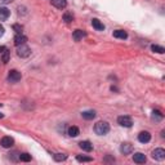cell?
Listing matches in <instances>:
<instances>
[{
	"label": "cell",
	"instance_id": "obj_1",
	"mask_svg": "<svg viewBox=\"0 0 165 165\" xmlns=\"http://www.w3.org/2000/svg\"><path fill=\"white\" fill-rule=\"evenodd\" d=\"M94 132L98 134V136H106V134L110 132V125L107 121H98L94 125Z\"/></svg>",
	"mask_w": 165,
	"mask_h": 165
},
{
	"label": "cell",
	"instance_id": "obj_2",
	"mask_svg": "<svg viewBox=\"0 0 165 165\" xmlns=\"http://www.w3.org/2000/svg\"><path fill=\"white\" fill-rule=\"evenodd\" d=\"M30 54H31V49H30V48H28L26 44L17 47V56H18V57H21V58H27V57H30Z\"/></svg>",
	"mask_w": 165,
	"mask_h": 165
},
{
	"label": "cell",
	"instance_id": "obj_3",
	"mask_svg": "<svg viewBox=\"0 0 165 165\" xmlns=\"http://www.w3.org/2000/svg\"><path fill=\"white\" fill-rule=\"evenodd\" d=\"M118 124L120 126H124V128H130L133 125V121L129 116H119L118 118Z\"/></svg>",
	"mask_w": 165,
	"mask_h": 165
},
{
	"label": "cell",
	"instance_id": "obj_4",
	"mask_svg": "<svg viewBox=\"0 0 165 165\" xmlns=\"http://www.w3.org/2000/svg\"><path fill=\"white\" fill-rule=\"evenodd\" d=\"M21 77H22L21 72L17 71V70H10L9 74H8V80L10 83H18V81L21 80Z\"/></svg>",
	"mask_w": 165,
	"mask_h": 165
},
{
	"label": "cell",
	"instance_id": "obj_5",
	"mask_svg": "<svg viewBox=\"0 0 165 165\" xmlns=\"http://www.w3.org/2000/svg\"><path fill=\"white\" fill-rule=\"evenodd\" d=\"M0 144H2L4 148H10L14 144V139L9 136H5L2 138V141H0Z\"/></svg>",
	"mask_w": 165,
	"mask_h": 165
},
{
	"label": "cell",
	"instance_id": "obj_6",
	"mask_svg": "<svg viewBox=\"0 0 165 165\" xmlns=\"http://www.w3.org/2000/svg\"><path fill=\"white\" fill-rule=\"evenodd\" d=\"M152 157L155 159V160H164L165 159V150L164 148H156L154 152H152Z\"/></svg>",
	"mask_w": 165,
	"mask_h": 165
},
{
	"label": "cell",
	"instance_id": "obj_7",
	"mask_svg": "<svg viewBox=\"0 0 165 165\" xmlns=\"http://www.w3.org/2000/svg\"><path fill=\"white\" fill-rule=\"evenodd\" d=\"M138 141L141 143H147L151 141V134L148 132H141L138 134Z\"/></svg>",
	"mask_w": 165,
	"mask_h": 165
},
{
	"label": "cell",
	"instance_id": "obj_8",
	"mask_svg": "<svg viewBox=\"0 0 165 165\" xmlns=\"http://www.w3.org/2000/svg\"><path fill=\"white\" fill-rule=\"evenodd\" d=\"M26 41H27V38H26L25 35L17 34V35L14 36V44H16V47H20V45L26 44Z\"/></svg>",
	"mask_w": 165,
	"mask_h": 165
},
{
	"label": "cell",
	"instance_id": "obj_9",
	"mask_svg": "<svg viewBox=\"0 0 165 165\" xmlns=\"http://www.w3.org/2000/svg\"><path fill=\"white\" fill-rule=\"evenodd\" d=\"M133 160L137 164H144L146 163V155L142 154V152H137V154L133 155Z\"/></svg>",
	"mask_w": 165,
	"mask_h": 165
},
{
	"label": "cell",
	"instance_id": "obj_10",
	"mask_svg": "<svg viewBox=\"0 0 165 165\" xmlns=\"http://www.w3.org/2000/svg\"><path fill=\"white\" fill-rule=\"evenodd\" d=\"M79 147H80L83 151H87V152H90L93 150V144H92L89 141H81L80 143H79Z\"/></svg>",
	"mask_w": 165,
	"mask_h": 165
},
{
	"label": "cell",
	"instance_id": "obj_11",
	"mask_svg": "<svg viewBox=\"0 0 165 165\" xmlns=\"http://www.w3.org/2000/svg\"><path fill=\"white\" fill-rule=\"evenodd\" d=\"M87 36V32L83 31V30H75L74 34H72V39H74L75 41H80L83 38H85Z\"/></svg>",
	"mask_w": 165,
	"mask_h": 165
},
{
	"label": "cell",
	"instance_id": "obj_12",
	"mask_svg": "<svg viewBox=\"0 0 165 165\" xmlns=\"http://www.w3.org/2000/svg\"><path fill=\"white\" fill-rule=\"evenodd\" d=\"M51 3H52L53 7H56L57 9H65L67 7L66 0H51Z\"/></svg>",
	"mask_w": 165,
	"mask_h": 165
},
{
	"label": "cell",
	"instance_id": "obj_13",
	"mask_svg": "<svg viewBox=\"0 0 165 165\" xmlns=\"http://www.w3.org/2000/svg\"><path fill=\"white\" fill-rule=\"evenodd\" d=\"M120 151H121V154H124V155H129L133 151V146L130 143H123L120 146Z\"/></svg>",
	"mask_w": 165,
	"mask_h": 165
},
{
	"label": "cell",
	"instance_id": "obj_14",
	"mask_svg": "<svg viewBox=\"0 0 165 165\" xmlns=\"http://www.w3.org/2000/svg\"><path fill=\"white\" fill-rule=\"evenodd\" d=\"M92 26H93L97 31H103V30H105V25H103L98 18H93V20H92Z\"/></svg>",
	"mask_w": 165,
	"mask_h": 165
},
{
	"label": "cell",
	"instance_id": "obj_15",
	"mask_svg": "<svg viewBox=\"0 0 165 165\" xmlns=\"http://www.w3.org/2000/svg\"><path fill=\"white\" fill-rule=\"evenodd\" d=\"M10 16V10L5 7H0V20L2 21H7Z\"/></svg>",
	"mask_w": 165,
	"mask_h": 165
},
{
	"label": "cell",
	"instance_id": "obj_16",
	"mask_svg": "<svg viewBox=\"0 0 165 165\" xmlns=\"http://www.w3.org/2000/svg\"><path fill=\"white\" fill-rule=\"evenodd\" d=\"M96 111L94 110H88V111H84L83 114H81V116L85 119V120H93L94 118H96Z\"/></svg>",
	"mask_w": 165,
	"mask_h": 165
},
{
	"label": "cell",
	"instance_id": "obj_17",
	"mask_svg": "<svg viewBox=\"0 0 165 165\" xmlns=\"http://www.w3.org/2000/svg\"><path fill=\"white\" fill-rule=\"evenodd\" d=\"M67 134H69L70 137H77L79 134H80V130H79V128L72 125V126H69V129H67Z\"/></svg>",
	"mask_w": 165,
	"mask_h": 165
},
{
	"label": "cell",
	"instance_id": "obj_18",
	"mask_svg": "<svg viewBox=\"0 0 165 165\" xmlns=\"http://www.w3.org/2000/svg\"><path fill=\"white\" fill-rule=\"evenodd\" d=\"M114 38H118V39H126V38H128V34L124 31V30H115V31H114Z\"/></svg>",
	"mask_w": 165,
	"mask_h": 165
},
{
	"label": "cell",
	"instance_id": "obj_19",
	"mask_svg": "<svg viewBox=\"0 0 165 165\" xmlns=\"http://www.w3.org/2000/svg\"><path fill=\"white\" fill-rule=\"evenodd\" d=\"M9 57H10V52L8 49H5L2 53V61H3V63H8L9 62Z\"/></svg>",
	"mask_w": 165,
	"mask_h": 165
},
{
	"label": "cell",
	"instance_id": "obj_20",
	"mask_svg": "<svg viewBox=\"0 0 165 165\" xmlns=\"http://www.w3.org/2000/svg\"><path fill=\"white\" fill-rule=\"evenodd\" d=\"M72 20H74V14L71 13V12H65V14H63V21L66 23H70L72 22Z\"/></svg>",
	"mask_w": 165,
	"mask_h": 165
},
{
	"label": "cell",
	"instance_id": "obj_21",
	"mask_svg": "<svg viewBox=\"0 0 165 165\" xmlns=\"http://www.w3.org/2000/svg\"><path fill=\"white\" fill-rule=\"evenodd\" d=\"M151 49H152V52L159 53V54H164V53H165V49H164V48L160 47V45H156V44L151 45Z\"/></svg>",
	"mask_w": 165,
	"mask_h": 165
},
{
	"label": "cell",
	"instance_id": "obj_22",
	"mask_svg": "<svg viewBox=\"0 0 165 165\" xmlns=\"http://www.w3.org/2000/svg\"><path fill=\"white\" fill-rule=\"evenodd\" d=\"M76 159H77V161H80V163H89V161L93 160L92 157H89V156H83V155H77Z\"/></svg>",
	"mask_w": 165,
	"mask_h": 165
},
{
	"label": "cell",
	"instance_id": "obj_23",
	"mask_svg": "<svg viewBox=\"0 0 165 165\" xmlns=\"http://www.w3.org/2000/svg\"><path fill=\"white\" fill-rule=\"evenodd\" d=\"M152 119H155L157 121H160L163 119V114L159 111V110H155V111H152Z\"/></svg>",
	"mask_w": 165,
	"mask_h": 165
},
{
	"label": "cell",
	"instance_id": "obj_24",
	"mask_svg": "<svg viewBox=\"0 0 165 165\" xmlns=\"http://www.w3.org/2000/svg\"><path fill=\"white\" fill-rule=\"evenodd\" d=\"M18 159H20L21 161H25V163H27V161L31 160V155H30V154H26V152H25V154H21L20 156H18Z\"/></svg>",
	"mask_w": 165,
	"mask_h": 165
},
{
	"label": "cell",
	"instance_id": "obj_25",
	"mask_svg": "<svg viewBox=\"0 0 165 165\" xmlns=\"http://www.w3.org/2000/svg\"><path fill=\"white\" fill-rule=\"evenodd\" d=\"M66 155L65 154H56L54 155V160L56 161H63V160H66Z\"/></svg>",
	"mask_w": 165,
	"mask_h": 165
},
{
	"label": "cell",
	"instance_id": "obj_26",
	"mask_svg": "<svg viewBox=\"0 0 165 165\" xmlns=\"http://www.w3.org/2000/svg\"><path fill=\"white\" fill-rule=\"evenodd\" d=\"M13 28H14V31H16L17 34H22L23 27H22L21 25H13Z\"/></svg>",
	"mask_w": 165,
	"mask_h": 165
},
{
	"label": "cell",
	"instance_id": "obj_27",
	"mask_svg": "<svg viewBox=\"0 0 165 165\" xmlns=\"http://www.w3.org/2000/svg\"><path fill=\"white\" fill-rule=\"evenodd\" d=\"M12 2H13V0H0V7H2V5H5V4H9Z\"/></svg>",
	"mask_w": 165,
	"mask_h": 165
},
{
	"label": "cell",
	"instance_id": "obj_28",
	"mask_svg": "<svg viewBox=\"0 0 165 165\" xmlns=\"http://www.w3.org/2000/svg\"><path fill=\"white\" fill-rule=\"evenodd\" d=\"M4 32H5V28H4L2 25H0V38H2V36L4 35Z\"/></svg>",
	"mask_w": 165,
	"mask_h": 165
},
{
	"label": "cell",
	"instance_id": "obj_29",
	"mask_svg": "<svg viewBox=\"0 0 165 165\" xmlns=\"http://www.w3.org/2000/svg\"><path fill=\"white\" fill-rule=\"evenodd\" d=\"M5 49H7V48H5V47H3V45H0V54H2Z\"/></svg>",
	"mask_w": 165,
	"mask_h": 165
},
{
	"label": "cell",
	"instance_id": "obj_30",
	"mask_svg": "<svg viewBox=\"0 0 165 165\" xmlns=\"http://www.w3.org/2000/svg\"><path fill=\"white\" fill-rule=\"evenodd\" d=\"M3 118H4V115H3V114H0V119H3Z\"/></svg>",
	"mask_w": 165,
	"mask_h": 165
},
{
	"label": "cell",
	"instance_id": "obj_31",
	"mask_svg": "<svg viewBox=\"0 0 165 165\" xmlns=\"http://www.w3.org/2000/svg\"><path fill=\"white\" fill-rule=\"evenodd\" d=\"M2 106H3V105H2V103H0V107H2Z\"/></svg>",
	"mask_w": 165,
	"mask_h": 165
}]
</instances>
